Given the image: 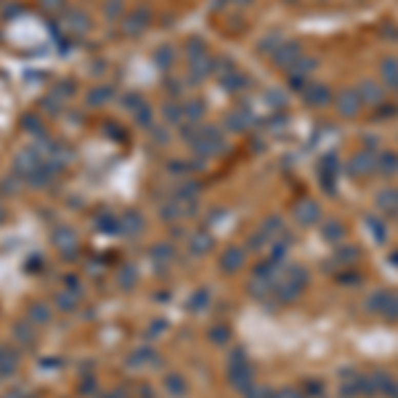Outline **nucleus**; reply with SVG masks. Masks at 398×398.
<instances>
[{
  "label": "nucleus",
  "mask_w": 398,
  "mask_h": 398,
  "mask_svg": "<svg viewBox=\"0 0 398 398\" xmlns=\"http://www.w3.org/2000/svg\"><path fill=\"white\" fill-rule=\"evenodd\" d=\"M67 19L72 24V32H85V29H88V16H85V13H80V11H72Z\"/></svg>",
  "instance_id": "f257e3e1"
},
{
  "label": "nucleus",
  "mask_w": 398,
  "mask_h": 398,
  "mask_svg": "<svg viewBox=\"0 0 398 398\" xmlns=\"http://www.w3.org/2000/svg\"><path fill=\"white\" fill-rule=\"evenodd\" d=\"M22 128H24V130H32L35 135H37V133L43 135V122L37 120V114H24V117H22Z\"/></svg>",
  "instance_id": "f03ea898"
},
{
  "label": "nucleus",
  "mask_w": 398,
  "mask_h": 398,
  "mask_svg": "<svg viewBox=\"0 0 398 398\" xmlns=\"http://www.w3.org/2000/svg\"><path fill=\"white\" fill-rule=\"evenodd\" d=\"M72 90H74V83L64 80V83H58L56 90H53V96H72Z\"/></svg>",
  "instance_id": "7ed1b4c3"
},
{
  "label": "nucleus",
  "mask_w": 398,
  "mask_h": 398,
  "mask_svg": "<svg viewBox=\"0 0 398 398\" xmlns=\"http://www.w3.org/2000/svg\"><path fill=\"white\" fill-rule=\"evenodd\" d=\"M40 6L48 8V11H58L61 6H64V0H40Z\"/></svg>",
  "instance_id": "20e7f679"
},
{
  "label": "nucleus",
  "mask_w": 398,
  "mask_h": 398,
  "mask_svg": "<svg viewBox=\"0 0 398 398\" xmlns=\"http://www.w3.org/2000/svg\"><path fill=\"white\" fill-rule=\"evenodd\" d=\"M120 0H106V16H117L120 13Z\"/></svg>",
  "instance_id": "39448f33"
}]
</instances>
